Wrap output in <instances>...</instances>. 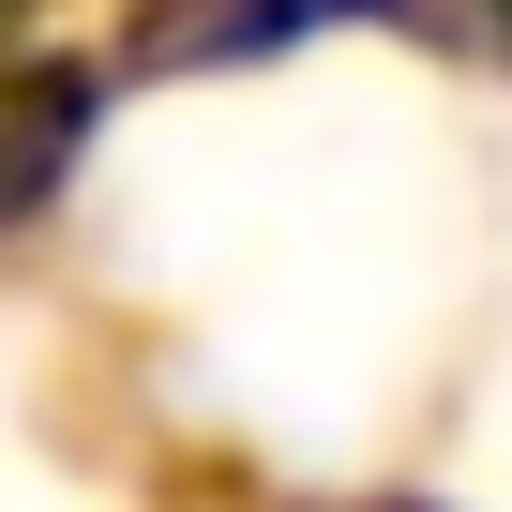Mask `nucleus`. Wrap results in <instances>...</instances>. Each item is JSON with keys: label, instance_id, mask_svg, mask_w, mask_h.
<instances>
[{"label": "nucleus", "instance_id": "f257e3e1", "mask_svg": "<svg viewBox=\"0 0 512 512\" xmlns=\"http://www.w3.org/2000/svg\"><path fill=\"white\" fill-rule=\"evenodd\" d=\"M106 91H121V76H91V61H46V76H16V91H0V226H31V211L61 196V166L91 151Z\"/></svg>", "mask_w": 512, "mask_h": 512}]
</instances>
